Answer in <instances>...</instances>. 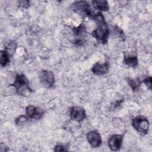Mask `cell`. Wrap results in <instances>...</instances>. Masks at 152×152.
Here are the masks:
<instances>
[{
  "label": "cell",
  "mask_w": 152,
  "mask_h": 152,
  "mask_svg": "<svg viewBox=\"0 0 152 152\" xmlns=\"http://www.w3.org/2000/svg\"><path fill=\"white\" fill-rule=\"evenodd\" d=\"M91 19L96 23V28L92 31L91 34L97 42L103 45L107 43L109 30L107 23L102 12H95Z\"/></svg>",
  "instance_id": "6da1fadb"
},
{
  "label": "cell",
  "mask_w": 152,
  "mask_h": 152,
  "mask_svg": "<svg viewBox=\"0 0 152 152\" xmlns=\"http://www.w3.org/2000/svg\"><path fill=\"white\" fill-rule=\"evenodd\" d=\"M86 136L88 143L93 147H98L101 145L102 140L101 135L98 131L96 130L89 131L87 133Z\"/></svg>",
  "instance_id": "9c48e42d"
},
{
  "label": "cell",
  "mask_w": 152,
  "mask_h": 152,
  "mask_svg": "<svg viewBox=\"0 0 152 152\" xmlns=\"http://www.w3.org/2000/svg\"><path fill=\"white\" fill-rule=\"evenodd\" d=\"M109 69V64L107 61L104 63L97 62L92 66V72L97 75H102L106 74Z\"/></svg>",
  "instance_id": "8fae6325"
},
{
  "label": "cell",
  "mask_w": 152,
  "mask_h": 152,
  "mask_svg": "<svg viewBox=\"0 0 152 152\" xmlns=\"http://www.w3.org/2000/svg\"><path fill=\"white\" fill-rule=\"evenodd\" d=\"M28 118L25 115H20L15 120V124L18 126H21L27 122Z\"/></svg>",
  "instance_id": "e0dca14e"
},
{
  "label": "cell",
  "mask_w": 152,
  "mask_h": 152,
  "mask_svg": "<svg viewBox=\"0 0 152 152\" xmlns=\"http://www.w3.org/2000/svg\"><path fill=\"white\" fill-rule=\"evenodd\" d=\"M10 55L9 54L7 53V52L4 49L2 50L1 51V57H0V63H1V65L2 67L5 66L9 61H10Z\"/></svg>",
  "instance_id": "9a60e30c"
},
{
  "label": "cell",
  "mask_w": 152,
  "mask_h": 152,
  "mask_svg": "<svg viewBox=\"0 0 152 152\" xmlns=\"http://www.w3.org/2000/svg\"><path fill=\"white\" fill-rule=\"evenodd\" d=\"M124 135L113 134L108 140L107 144L109 148L112 151L120 150L123 141Z\"/></svg>",
  "instance_id": "ba28073f"
},
{
  "label": "cell",
  "mask_w": 152,
  "mask_h": 152,
  "mask_svg": "<svg viewBox=\"0 0 152 152\" xmlns=\"http://www.w3.org/2000/svg\"><path fill=\"white\" fill-rule=\"evenodd\" d=\"M127 83L132 90L133 91H136L139 90L140 86L141 83H142L139 78H126Z\"/></svg>",
  "instance_id": "5bb4252c"
},
{
  "label": "cell",
  "mask_w": 152,
  "mask_h": 152,
  "mask_svg": "<svg viewBox=\"0 0 152 152\" xmlns=\"http://www.w3.org/2000/svg\"><path fill=\"white\" fill-rule=\"evenodd\" d=\"M132 125L137 132L145 135L148 132L150 124L147 118L140 115L135 117L132 120Z\"/></svg>",
  "instance_id": "277c9868"
},
{
  "label": "cell",
  "mask_w": 152,
  "mask_h": 152,
  "mask_svg": "<svg viewBox=\"0 0 152 152\" xmlns=\"http://www.w3.org/2000/svg\"><path fill=\"white\" fill-rule=\"evenodd\" d=\"M39 80L41 84L46 88H51L55 83V75L52 71L43 69L39 73Z\"/></svg>",
  "instance_id": "8992f818"
},
{
  "label": "cell",
  "mask_w": 152,
  "mask_h": 152,
  "mask_svg": "<svg viewBox=\"0 0 152 152\" xmlns=\"http://www.w3.org/2000/svg\"><path fill=\"white\" fill-rule=\"evenodd\" d=\"M19 5L24 8H27L29 7V2L28 1H20L18 2Z\"/></svg>",
  "instance_id": "ffe728a7"
},
{
  "label": "cell",
  "mask_w": 152,
  "mask_h": 152,
  "mask_svg": "<svg viewBox=\"0 0 152 152\" xmlns=\"http://www.w3.org/2000/svg\"><path fill=\"white\" fill-rule=\"evenodd\" d=\"M74 40L73 43L77 46H82L86 42L87 32L84 25L82 23L77 27L72 28Z\"/></svg>",
  "instance_id": "5b68a950"
},
{
  "label": "cell",
  "mask_w": 152,
  "mask_h": 152,
  "mask_svg": "<svg viewBox=\"0 0 152 152\" xmlns=\"http://www.w3.org/2000/svg\"><path fill=\"white\" fill-rule=\"evenodd\" d=\"M91 4L94 8L99 10L100 12L107 11L109 9L108 2L106 1L94 0L91 1Z\"/></svg>",
  "instance_id": "4fadbf2b"
},
{
  "label": "cell",
  "mask_w": 152,
  "mask_h": 152,
  "mask_svg": "<svg viewBox=\"0 0 152 152\" xmlns=\"http://www.w3.org/2000/svg\"><path fill=\"white\" fill-rule=\"evenodd\" d=\"M68 150V146L65 145L58 144L54 147V151H65Z\"/></svg>",
  "instance_id": "ac0fdd59"
},
{
  "label": "cell",
  "mask_w": 152,
  "mask_h": 152,
  "mask_svg": "<svg viewBox=\"0 0 152 152\" xmlns=\"http://www.w3.org/2000/svg\"><path fill=\"white\" fill-rule=\"evenodd\" d=\"M72 8L81 17H89L91 18L94 11L92 10L90 5L85 1H77L72 4Z\"/></svg>",
  "instance_id": "3957f363"
},
{
  "label": "cell",
  "mask_w": 152,
  "mask_h": 152,
  "mask_svg": "<svg viewBox=\"0 0 152 152\" xmlns=\"http://www.w3.org/2000/svg\"><path fill=\"white\" fill-rule=\"evenodd\" d=\"M124 62L128 66L135 68L138 64V59L137 56L134 54H124Z\"/></svg>",
  "instance_id": "7c38bea8"
},
{
  "label": "cell",
  "mask_w": 152,
  "mask_h": 152,
  "mask_svg": "<svg viewBox=\"0 0 152 152\" xmlns=\"http://www.w3.org/2000/svg\"><path fill=\"white\" fill-rule=\"evenodd\" d=\"M69 116L72 120L80 122L86 119V112L84 108L82 106H73L70 110Z\"/></svg>",
  "instance_id": "52a82bcc"
},
{
  "label": "cell",
  "mask_w": 152,
  "mask_h": 152,
  "mask_svg": "<svg viewBox=\"0 0 152 152\" xmlns=\"http://www.w3.org/2000/svg\"><path fill=\"white\" fill-rule=\"evenodd\" d=\"M141 82L144 83L150 90L151 89V85H152V84H151V77L150 76H149V77L147 76L145 78H144L142 80Z\"/></svg>",
  "instance_id": "d6986e66"
},
{
  "label": "cell",
  "mask_w": 152,
  "mask_h": 152,
  "mask_svg": "<svg viewBox=\"0 0 152 152\" xmlns=\"http://www.w3.org/2000/svg\"><path fill=\"white\" fill-rule=\"evenodd\" d=\"M16 49V43L14 41H10L7 43L5 46V50L7 52L9 55L11 56L12 55L13 53L15 52Z\"/></svg>",
  "instance_id": "2e32d148"
},
{
  "label": "cell",
  "mask_w": 152,
  "mask_h": 152,
  "mask_svg": "<svg viewBox=\"0 0 152 152\" xmlns=\"http://www.w3.org/2000/svg\"><path fill=\"white\" fill-rule=\"evenodd\" d=\"M44 111L42 109L33 105H28L26 108V114L28 119H40Z\"/></svg>",
  "instance_id": "30bf717a"
},
{
  "label": "cell",
  "mask_w": 152,
  "mask_h": 152,
  "mask_svg": "<svg viewBox=\"0 0 152 152\" xmlns=\"http://www.w3.org/2000/svg\"><path fill=\"white\" fill-rule=\"evenodd\" d=\"M11 86H14L18 94L23 96H28L33 91L30 87L28 79L23 74H17L14 83Z\"/></svg>",
  "instance_id": "7a4b0ae2"
}]
</instances>
